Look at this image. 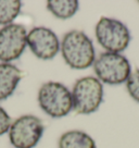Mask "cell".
I'll use <instances>...</instances> for the list:
<instances>
[{
	"label": "cell",
	"instance_id": "9",
	"mask_svg": "<svg viewBox=\"0 0 139 148\" xmlns=\"http://www.w3.org/2000/svg\"><path fill=\"white\" fill-rule=\"evenodd\" d=\"M23 75V71L18 66L11 63H0V101L13 94Z\"/></svg>",
	"mask_w": 139,
	"mask_h": 148
},
{
	"label": "cell",
	"instance_id": "5",
	"mask_svg": "<svg viewBox=\"0 0 139 148\" xmlns=\"http://www.w3.org/2000/svg\"><path fill=\"white\" fill-rule=\"evenodd\" d=\"M73 109L79 114H89L98 110L103 100V86L93 76L76 81L72 92Z\"/></svg>",
	"mask_w": 139,
	"mask_h": 148
},
{
	"label": "cell",
	"instance_id": "10",
	"mask_svg": "<svg viewBox=\"0 0 139 148\" xmlns=\"http://www.w3.org/2000/svg\"><path fill=\"white\" fill-rule=\"evenodd\" d=\"M59 148H96V143L87 133L74 130L61 136Z\"/></svg>",
	"mask_w": 139,
	"mask_h": 148
},
{
	"label": "cell",
	"instance_id": "1",
	"mask_svg": "<svg viewBox=\"0 0 139 148\" xmlns=\"http://www.w3.org/2000/svg\"><path fill=\"white\" fill-rule=\"evenodd\" d=\"M61 52L66 64L72 69H87L96 60L93 42L82 31L65 34L61 42Z\"/></svg>",
	"mask_w": 139,
	"mask_h": 148
},
{
	"label": "cell",
	"instance_id": "6",
	"mask_svg": "<svg viewBox=\"0 0 139 148\" xmlns=\"http://www.w3.org/2000/svg\"><path fill=\"white\" fill-rule=\"evenodd\" d=\"M45 126L35 116H22L14 121L9 130V138L15 148H34L42 136Z\"/></svg>",
	"mask_w": 139,
	"mask_h": 148
},
{
	"label": "cell",
	"instance_id": "2",
	"mask_svg": "<svg viewBox=\"0 0 139 148\" xmlns=\"http://www.w3.org/2000/svg\"><path fill=\"white\" fill-rule=\"evenodd\" d=\"M38 102L42 110L52 118L67 116L73 109L72 92L63 84L48 82L38 92Z\"/></svg>",
	"mask_w": 139,
	"mask_h": 148
},
{
	"label": "cell",
	"instance_id": "12",
	"mask_svg": "<svg viewBox=\"0 0 139 148\" xmlns=\"http://www.w3.org/2000/svg\"><path fill=\"white\" fill-rule=\"evenodd\" d=\"M22 8L19 0H0V25H9L18 18Z\"/></svg>",
	"mask_w": 139,
	"mask_h": 148
},
{
	"label": "cell",
	"instance_id": "14",
	"mask_svg": "<svg viewBox=\"0 0 139 148\" xmlns=\"http://www.w3.org/2000/svg\"><path fill=\"white\" fill-rule=\"evenodd\" d=\"M10 126H11V118L5 112V109L0 107V136L5 134L10 130Z\"/></svg>",
	"mask_w": 139,
	"mask_h": 148
},
{
	"label": "cell",
	"instance_id": "8",
	"mask_svg": "<svg viewBox=\"0 0 139 148\" xmlns=\"http://www.w3.org/2000/svg\"><path fill=\"white\" fill-rule=\"evenodd\" d=\"M28 47L37 58L50 60L55 58L60 49V42L55 33L47 27H35L27 34Z\"/></svg>",
	"mask_w": 139,
	"mask_h": 148
},
{
	"label": "cell",
	"instance_id": "13",
	"mask_svg": "<svg viewBox=\"0 0 139 148\" xmlns=\"http://www.w3.org/2000/svg\"><path fill=\"white\" fill-rule=\"evenodd\" d=\"M126 87L130 97L135 101L139 102V69L130 73L128 79L126 81Z\"/></svg>",
	"mask_w": 139,
	"mask_h": 148
},
{
	"label": "cell",
	"instance_id": "11",
	"mask_svg": "<svg viewBox=\"0 0 139 148\" xmlns=\"http://www.w3.org/2000/svg\"><path fill=\"white\" fill-rule=\"evenodd\" d=\"M47 8L55 16L62 20L72 18L79 8V2L76 0H49Z\"/></svg>",
	"mask_w": 139,
	"mask_h": 148
},
{
	"label": "cell",
	"instance_id": "7",
	"mask_svg": "<svg viewBox=\"0 0 139 148\" xmlns=\"http://www.w3.org/2000/svg\"><path fill=\"white\" fill-rule=\"evenodd\" d=\"M26 28L21 24H9L0 29V60L3 63L19 59L26 42Z\"/></svg>",
	"mask_w": 139,
	"mask_h": 148
},
{
	"label": "cell",
	"instance_id": "4",
	"mask_svg": "<svg viewBox=\"0 0 139 148\" xmlns=\"http://www.w3.org/2000/svg\"><path fill=\"white\" fill-rule=\"evenodd\" d=\"M96 38L107 52L120 53L128 47L132 36L128 27L121 21L101 18L96 25Z\"/></svg>",
	"mask_w": 139,
	"mask_h": 148
},
{
	"label": "cell",
	"instance_id": "3",
	"mask_svg": "<svg viewBox=\"0 0 139 148\" xmlns=\"http://www.w3.org/2000/svg\"><path fill=\"white\" fill-rule=\"evenodd\" d=\"M93 70L100 82L120 85L128 79L132 68L125 56L114 52H103L93 62Z\"/></svg>",
	"mask_w": 139,
	"mask_h": 148
}]
</instances>
